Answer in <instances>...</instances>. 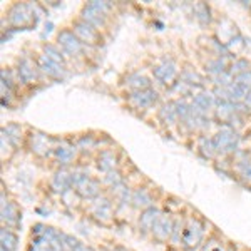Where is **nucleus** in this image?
<instances>
[{"label":"nucleus","mask_w":251,"mask_h":251,"mask_svg":"<svg viewBox=\"0 0 251 251\" xmlns=\"http://www.w3.org/2000/svg\"><path fill=\"white\" fill-rule=\"evenodd\" d=\"M72 188H74L75 194H79L82 200H91V201L99 198L100 191H102V186H100L99 181L82 171L72 173Z\"/></svg>","instance_id":"nucleus-1"},{"label":"nucleus","mask_w":251,"mask_h":251,"mask_svg":"<svg viewBox=\"0 0 251 251\" xmlns=\"http://www.w3.org/2000/svg\"><path fill=\"white\" fill-rule=\"evenodd\" d=\"M7 19H9L10 25L17 27V29H27V27L35 25V22H37L32 5L24 2L12 3L9 10H7Z\"/></svg>","instance_id":"nucleus-2"},{"label":"nucleus","mask_w":251,"mask_h":251,"mask_svg":"<svg viewBox=\"0 0 251 251\" xmlns=\"http://www.w3.org/2000/svg\"><path fill=\"white\" fill-rule=\"evenodd\" d=\"M213 143L218 154H231V152L236 151L238 144H240V134L234 131L231 126H223V127H220V131L214 134Z\"/></svg>","instance_id":"nucleus-3"},{"label":"nucleus","mask_w":251,"mask_h":251,"mask_svg":"<svg viewBox=\"0 0 251 251\" xmlns=\"http://www.w3.org/2000/svg\"><path fill=\"white\" fill-rule=\"evenodd\" d=\"M203 234H204V223L200 220V218L191 216L188 221H186V228H184V234H183V248L186 251H193L196 250L198 246L203 245Z\"/></svg>","instance_id":"nucleus-4"},{"label":"nucleus","mask_w":251,"mask_h":251,"mask_svg":"<svg viewBox=\"0 0 251 251\" xmlns=\"http://www.w3.org/2000/svg\"><path fill=\"white\" fill-rule=\"evenodd\" d=\"M57 46L62 49L66 54L71 57H77V55L84 54V44L80 42V39L74 34V30L71 29H62L57 34Z\"/></svg>","instance_id":"nucleus-5"},{"label":"nucleus","mask_w":251,"mask_h":251,"mask_svg":"<svg viewBox=\"0 0 251 251\" xmlns=\"http://www.w3.org/2000/svg\"><path fill=\"white\" fill-rule=\"evenodd\" d=\"M173 228H174V216L169 211H161L151 233L152 240L157 243H168L171 240Z\"/></svg>","instance_id":"nucleus-6"},{"label":"nucleus","mask_w":251,"mask_h":251,"mask_svg":"<svg viewBox=\"0 0 251 251\" xmlns=\"http://www.w3.org/2000/svg\"><path fill=\"white\" fill-rule=\"evenodd\" d=\"M92 214H94L96 221H99L100 225H111L112 220H114V204H112L111 198L99 196L92 200Z\"/></svg>","instance_id":"nucleus-7"},{"label":"nucleus","mask_w":251,"mask_h":251,"mask_svg":"<svg viewBox=\"0 0 251 251\" xmlns=\"http://www.w3.org/2000/svg\"><path fill=\"white\" fill-rule=\"evenodd\" d=\"M72 29H74V34L80 39V42L86 44V46H97V44H100V40H102L100 32L97 30L96 27H92L91 24L84 22L82 19L74 20Z\"/></svg>","instance_id":"nucleus-8"},{"label":"nucleus","mask_w":251,"mask_h":251,"mask_svg":"<svg viewBox=\"0 0 251 251\" xmlns=\"http://www.w3.org/2000/svg\"><path fill=\"white\" fill-rule=\"evenodd\" d=\"M0 220H2V226H5V228H19L22 223V209L17 204V201H9V204L0 208Z\"/></svg>","instance_id":"nucleus-9"},{"label":"nucleus","mask_w":251,"mask_h":251,"mask_svg":"<svg viewBox=\"0 0 251 251\" xmlns=\"http://www.w3.org/2000/svg\"><path fill=\"white\" fill-rule=\"evenodd\" d=\"M52 143H54V139H52L50 136L44 134V132H39V131H34L29 136V146H30L32 152L40 157H46L52 149H55L54 146H52Z\"/></svg>","instance_id":"nucleus-10"},{"label":"nucleus","mask_w":251,"mask_h":251,"mask_svg":"<svg viewBox=\"0 0 251 251\" xmlns=\"http://www.w3.org/2000/svg\"><path fill=\"white\" fill-rule=\"evenodd\" d=\"M39 66V71L42 74H46L47 77H52V79H62L66 75V67L57 64L55 60H52L50 57H47L46 54H39L37 59H35Z\"/></svg>","instance_id":"nucleus-11"},{"label":"nucleus","mask_w":251,"mask_h":251,"mask_svg":"<svg viewBox=\"0 0 251 251\" xmlns=\"http://www.w3.org/2000/svg\"><path fill=\"white\" fill-rule=\"evenodd\" d=\"M84 22L91 24L92 27H96L97 30L102 29V27H106V22H107V15L102 14L99 9H96L94 5H92L91 2L86 3V5H82V9H80V17Z\"/></svg>","instance_id":"nucleus-12"},{"label":"nucleus","mask_w":251,"mask_h":251,"mask_svg":"<svg viewBox=\"0 0 251 251\" xmlns=\"http://www.w3.org/2000/svg\"><path fill=\"white\" fill-rule=\"evenodd\" d=\"M39 66L35 60H32L30 57H22L19 59V64H17V74H19V80L22 82L29 84V82H34L37 80L39 77Z\"/></svg>","instance_id":"nucleus-13"},{"label":"nucleus","mask_w":251,"mask_h":251,"mask_svg":"<svg viewBox=\"0 0 251 251\" xmlns=\"http://www.w3.org/2000/svg\"><path fill=\"white\" fill-rule=\"evenodd\" d=\"M152 74H154V77L159 80L161 84H173V80L176 79V75H177V66L171 59L163 60V62L157 64V66L152 69Z\"/></svg>","instance_id":"nucleus-14"},{"label":"nucleus","mask_w":251,"mask_h":251,"mask_svg":"<svg viewBox=\"0 0 251 251\" xmlns=\"http://www.w3.org/2000/svg\"><path fill=\"white\" fill-rule=\"evenodd\" d=\"M159 214H161V209L156 208V206L141 211V216H139V220H137V228H139L143 236L152 233V228H154L156 220L159 218Z\"/></svg>","instance_id":"nucleus-15"},{"label":"nucleus","mask_w":251,"mask_h":251,"mask_svg":"<svg viewBox=\"0 0 251 251\" xmlns=\"http://www.w3.org/2000/svg\"><path fill=\"white\" fill-rule=\"evenodd\" d=\"M50 188H52V191L60 194V196L69 193V189L72 188V173H69L66 168H60L59 171L52 176Z\"/></svg>","instance_id":"nucleus-16"},{"label":"nucleus","mask_w":251,"mask_h":251,"mask_svg":"<svg viewBox=\"0 0 251 251\" xmlns=\"http://www.w3.org/2000/svg\"><path fill=\"white\" fill-rule=\"evenodd\" d=\"M157 97L159 96H157V92L154 89H146V91L131 92L129 102H131L136 109H146V107H151L157 100Z\"/></svg>","instance_id":"nucleus-17"},{"label":"nucleus","mask_w":251,"mask_h":251,"mask_svg":"<svg viewBox=\"0 0 251 251\" xmlns=\"http://www.w3.org/2000/svg\"><path fill=\"white\" fill-rule=\"evenodd\" d=\"M214 104H216L214 94H211V92H200V94L194 96L191 109L196 112H200V114L208 116V112L214 107Z\"/></svg>","instance_id":"nucleus-18"},{"label":"nucleus","mask_w":251,"mask_h":251,"mask_svg":"<svg viewBox=\"0 0 251 251\" xmlns=\"http://www.w3.org/2000/svg\"><path fill=\"white\" fill-rule=\"evenodd\" d=\"M152 203H154V200H152V194L149 193L148 188H137L132 191V208L144 211L148 208H152Z\"/></svg>","instance_id":"nucleus-19"},{"label":"nucleus","mask_w":251,"mask_h":251,"mask_svg":"<svg viewBox=\"0 0 251 251\" xmlns=\"http://www.w3.org/2000/svg\"><path fill=\"white\" fill-rule=\"evenodd\" d=\"M97 169L102 173H109V171H114L116 166H117V156L114 151L111 149H104L100 151V154L97 156Z\"/></svg>","instance_id":"nucleus-20"},{"label":"nucleus","mask_w":251,"mask_h":251,"mask_svg":"<svg viewBox=\"0 0 251 251\" xmlns=\"http://www.w3.org/2000/svg\"><path fill=\"white\" fill-rule=\"evenodd\" d=\"M54 156H55V161L62 166V168H66V166L72 164L75 159V148L74 146H57V148L54 149Z\"/></svg>","instance_id":"nucleus-21"},{"label":"nucleus","mask_w":251,"mask_h":251,"mask_svg":"<svg viewBox=\"0 0 251 251\" xmlns=\"http://www.w3.org/2000/svg\"><path fill=\"white\" fill-rule=\"evenodd\" d=\"M0 243H2V245H0L2 248H7L9 251H17V248H19L17 233H15L14 229L2 226V229H0Z\"/></svg>","instance_id":"nucleus-22"},{"label":"nucleus","mask_w":251,"mask_h":251,"mask_svg":"<svg viewBox=\"0 0 251 251\" xmlns=\"http://www.w3.org/2000/svg\"><path fill=\"white\" fill-rule=\"evenodd\" d=\"M157 117L163 124H174L177 121V112H176V102L171 100V102H166L161 106L159 112H157Z\"/></svg>","instance_id":"nucleus-23"},{"label":"nucleus","mask_w":251,"mask_h":251,"mask_svg":"<svg viewBox=\"0 0 251 251\" xmlns=\"http://www.w3.org/2000/svg\"><path fill=\"white\" fill-rule=\"evenodd\" d=\"M126 86L131 89L132 92H137V91H146V89H151V80L148 77L141 74H131L127 75V82Z\"/></svg>","instance_id":"nucleus-24"},{"label":"nucleus","mask_w":251,"mask_h":251,"mask_svg":"<svg viewBox=\"0 0 251 251\" xmlns=\"http://www.w3.org/2000/svg\"><path fill=\"white\" fill-rule=\"evenodd\" d=\"M184 228H186V221L184 218H181V214L174 216V228H173V234H171V243L173 246H179L183 245V234H184Z\"/></svg>","instance_id":"nucleus-25"},{"label":"nucleus","mask_w":251,"mask_h":251,"mask_svg":"<svg viewBox=\"0 0 251 251\" xmlns=\"http://www.w3.org/2000/svg\"><path fill=\"white\" fill-rule=\"evenodd\" d=\"M236 171L240 179L245 183L246 186H251V157L246 156L245 159L238 161L236 164Z\"/></svg>","instance_id":"nucleus-26"},{"label":"nucleus","mask_w":251,"mask_h":251,"mask_svg":"<svg viewBox=\"0 0 251 251\" xmlns=\"http://www.w3.org/2000/svg\"><path fill=\"white\" fill-rule=\"evenodd\" d=\"M2 132L9 137L14 146H17L20 143V139H22V127L15 123H10V124H7L5 127H2Z\"/></svg>","instance_id":"nucleus-27"},{"label":"nucleus","mask_w":251,"mask_h":251,"mask_svg":"<svg viewBox=\"0 0 251 251\" xmlns=\"http://www.w3.org/2000/svg\"><path fill=\"white\" fill-rule=\"evenodd\" d=\"M42 49H44V54H46L47 57H50L52 60H55V62L60 64V66H64V64H66V57H64V52L59 50V46H52V44H44Z\"/></svg>","instance_id":"nucleus-28"},{"label":"nucleus","mask_w":251,"mask_h":251,"mask_svg":"<svg viewBox=\"0 0 251 251\" xmlns=\"http://www.w3.org/2000/svg\"><path fill=\"white\" fill-rule=\"evenodd\" d=\"M226 66H228V64H226L225 57H216L206 64V71L218 77V75H221L223 72H226Z\"/></svg>","instance_id":"nucleus-29"},{"label":"nucleus","mask_w":251,"mask_h":251,"mask_svg":"<svg viewBox=\"0 0 251 251\" xmlns=\"http://www.w3.org/2000/svg\"><path fill=\"white\" fill-rule=\"evenodd\" d=\"M198 149H200L201 156L206 157V159H211V157H213L214 154H216V149H214L213 139H208V137H201Z\"/></svg>","instance_id":"nucleus-30"},{"label":"nucleus","mask_w":251,"mask_h":251,"mask_svg":"<svg viewBox=\"0 0 251 251\" xmlns=\"http://www.w3.org/2000/svg\"><path fill=\"white\" fill-rule=\"evenodd\" d=\"M181 82H184L186 86H194V84H203V77L193 69H184L181 72Z\"/></svg>","instance_id":"nucleus-31"},{"label":"nucleus","mask_w":251,"mask_h":251,"mask_svg":"<svg viewBox=\"0 0 251 251\" xmlns=\"http://www.w3.org/2000/svg\"><path fill=\"white\" fill-rule=\"evenodd\" d=\"M251 71L250 69V60L248 59H238L234 60V62L231 64V69H228V72L233 75V77H238V75L245 74V72Z\"/></svg>","instance_id":"nucleus-32"},{"label":"nucleus","mask_w":251,"mask_h":251,"mask_svg":"<svg viewBox=\"0 0 251 251\" xmlns=\"http://www.w3.org/2000/svg\"><path fill=\"white\" fill-rule=\"evenodd\" d=\"M124 179H123V174H121L117 169H114V171H109L106 173V176H104V184L109 186V188H116V186L123 184Z\"/></svg>","instance_id":"nucleus-33"},{"label":"nucleus","mask_w":251,"mask_h":251,"mask_svg":"<svg viewBox=\"0 0 251 251\" xmlns=\"http://www.w3.org/2000/svg\"><path fill=\"white\" fill-rule=\"evenodd\" d=\"M194 12H196V17H198L200 22H203V24H209V22H211L208 3H203V2L196 3V5H194Z\"/></svg>","instance_id":"nucleus-34"},{"label":"nucleus","mask_w":251,"mask_h":251,"mask_svg":"<svg viewBox=\"0 0 251 251\" xmlns=\"http://www.w3.org/2000/svg\"><path fill=\"white\" fill-rule=\"evenodd\" d=\"M234 82H240V84H243V86L251 87V71L245 72V74H241V75H238V77H234Z\"/></svg>","instance_id":"nucleus-35"},{"label":"nucleus","mask_w":251,"mask_h":251,"mask_svg":"<svg viewBox=\"0 0 251 251\" xmlns=\"http://www.w3.org/2000/svg\"><path fill=\"white\" fill-rule=\"evenodd\" d=\"M72 251H94V248H92V246H89V245H86V243L79 241L77 245L74 246V250H72Z\"/></svg>","instance_id":"nucleus-36"},{"label":"nucleus","mask_w":251,"mask_h":251,"mask_svg":"<svg viewBox=\"0 0 251 251\" xmlns=\"http://www.w3.org/2000/svg\"><path fill=\"white\" fill-rule=\"evenodd\" d=\"M226 251H236V246H234V245H228V250H226Z\"/></svg>","instance_id":"nucleus-37"},{"label":"nucleus","mask_w":251,"mask_h":251,"mask_svg":"<svg viewBox=\"0 0 251 251\" xmlns=\"http://www.w3.org/2000/svg\"><path fill=\"white\" fill-rule=\"evenodd\" d=\"M0 251H9V250H7V248H2V246H0Z\"/></svg>","instance_id":"nucleus-38"}]
</instances>
